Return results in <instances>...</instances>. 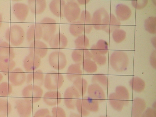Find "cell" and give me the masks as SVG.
I'll use <instances>...</instances> for the list:
<instances>
[{"label":"cell","mask_w":156,"mask_h":117,"mask_svg":"<svg viewBox=\"0 0 156 117\" xmlns=\"http://www.w3.org/2000/svg\"><path fill=\"white\" fill-rule=\"evenodd\" d=\"M48 61L50 66L56 70H62L67 64L66 55L59 51L51 52L49 55Z\"/></svg>","instance_id":"obj_7"},{"label":"cell","mask_w":156,"mask_h":117,"mask_svg":"<svg viewBox=\"0 0 156 117\" xmlns=\"http://www.w3.org/2000/svg\"><path fill=\"white\" fill-rule=\"evenodd\" d=\"M13 90L12 86L8 82H2L0 83V96L8 97L12 94Z\"/></svg>","instance_id":"obj_40"},{"label":"cell","mask_w":156,"mask_h":117,"mask_svg":"<svg viewBox=\"0 0 156 117\" xmlns=\"http://www.w3.org/2000/svg\"><path fill=\"white\" fill-rule=\"evenodd\" d=\"M156 51H154L151 54L150 58V63L154 68H156Z\"/></svg>","instance_id":"obj_50"},{"label":"cell","mask_w":156,"mask_h":117,"mask_svg":"<svg viewBox=\"0 0 156 117\" xmlns=\"http://www.w3.org/2000/svg\"><path fill=\"white\" fill-rule=\"evenodd\" d=\"M47 117H52V116H51V115H48V116H47Z\"/></svg>","instance_id":"obj_55"},{"label":"cell","mask_w":156,"mask_h":117,"mask_svg":"<svg viewBox=\"0 0 156 117\" xmlns=\"http://www.w3.org/2000/svg\"><path fill=\"white\" fill-rule=\"evenodd\" d=\"M98 52L101 55H105L108 51V44L106 41L103 40H100L95 44Z\"/></svg>","instance_id":"obj_43"},{"label":"cell","mask_w":156,"mask_h":117,"mask_svg":"<svg viewBox=\"0 0 156 117\" xmlns=\"http://www.w3.org/2000/svg\"><path fill=\"white\" fill-rule=\"evenodd\" d=\"M115 12L117 19L122 21L127 20L132 15L131 9L127 5L124 4L117 5Z\"/></svg>","instance_id":"obj_27"},{"label":"cell","mask_w":156,"mask_h":117,"mask_svg":"<svg viewBox=\"0 0 156 117\" xmlns=\"http://www.w3.org/2000/svg\"><path fill=\"white\" fill-rule=\"evenodd\" d=\"M43 31V40L48 42L55 34L57 29V22L55 19L49 17L44 18L40 22Z\"/></svg>","instance_id":"obj_6"},{"label":"cell","mask_w":156,"mask_h":117,"mask_svg":"<svg viewBox=\"0 0 156 117\" xmlns=\"http://www.w3.org/2000/svg\"><path fill=\"white\" fill-rule=\"evenodd\" d=\"M16 63L13 59L0 58V72L8 76L15 68Z\"/></svg>","instance_id":"obj_28"},{"label":"cell","mask_w":156,"mask_h":117,"mask_svg":"<svg viewBox=\"0 0 156 117\" xmlns=\"http://www.w3.org/2000/svg\"><path fill=\"white\" fill-rule=\"evenodd\" d=\"M129 85L132 90L137 93H140L144 90L145 83L140 78L135 76L132 78L129 82Z\"/></svg>","instance_id":"obj_33"},{"label":"cell","mask_w":156,"mask_h":117,"mask_svg":"<svg viewBox=\"0 0 156 117\" xmlns=\"http://www.w3.org/2000/svg\"><path fill=\"white\" fill-rule=\"evenodd\" d=\"M108 15L104 8H100L96 11L92 17L91 22L93 27L97 30H103Z\"/></svg>","instance_id":"obj_8"},{"label":"cell","mask_w":156,"mask_h":117,"mask_svg":"<svg viewBox=\"0 0 156 117\" xmlns=\"http://www.w3.org/2000/svg\"><path fill=\"white\" fill-rule=\"evenodd\" d=\"M110 105L113 108L118 111H122L125 105L121 98L115 93H113L110 94L108 97Z\"/></svg>","instance_id":"obj_31"},{"label":"cell","mask_w":156,"mask_h":117,"mask_svg":"<svg viewBox=\"0 0 156 117\" xmlns=\"http://www.w3.org/2000/svg\"><path fill=\"white\" fill-rule=\"evenodd\" d=\"M75 44L76 49L87 48L90 46V41L86 36L81 35L75 40Z\"/></svg>","instance_id":"obj_39"},{"label":"cell","mask_w":156,"mask_h":117,"mask_svg":"<svg viewBox=\"0 0 156 117\" xmlns=\"http://www.w3.org/2000/svg\"><path fill=\"white\" fill-rule=\"evenodd\" d=\"M92 59L96 64H97L99 66H103L105 65L107 60V57L105 55H101L99 54L92 55Z\"/></svg>","instance_id":"obj_45"},{"label":"cell","mask_w":156,"mask_h":117,"mask_svg":"<svg viewBox=\"0 0 156 117\" xmlns=\"http://www.w3.org/2000/svg\"><path fill=\"white\" fill-rule=\"evenodd\" d=\"M69 31L73 37H79L84 31V25L80 21H76L70 25Z\"/></svg>","instance_id":"obj_34"},{"label":"cell","mask_w":156,"mask_h":117,"mask_svg":"<svg viewBox=\"0 0 156 117\" xmlns=\"http://www.w3.org/2000/svg\"><path fill=\"white\" fill-rule=\"evenodd\" d=\"M50 114L49 110L46 108H42L36 111L33 117H47Z\"/></svg>","instance_id":"obj_48"},{"label":"cell","mask_w":156,"mask_h":117,"mask_svg":"<svg viewBox=\"0 0 156 117\" xmlns=\"http://www.w3.org/2000/svg\"><path fill=\"white\" fill-rule=\"evenodd\" d=\"M16 108L20 117H30L33 110L31 103L25 99H19L15 101Z\"/></svg>","instance_id":"obj_12"},{"label":"cell","mask_w":156,"mask_h":117,"mask_svg":"<svg viewBox=\"0 0 156 117\" xmlns=\"http://www.w3.org/2000/svg\"><path fill=\"white\" fill-rule=\"evenodd\" d=\"M73 82V87L76 88L80 95L84 96L87 90L88 83L87 80L80 77L76 78Z\"/></svg>","instance_id":"obj_32"},{"label":"cell","mask_w":156,"mask_h":117,"mask_svg":"<svg viewBox=\"0 0 156 117\" xmlns=\"http://www.w3.org/2000/svg\"><path fill=\"white\" fill-rule=\"evenodd\" d=\"M43 101L49 106H57L62 101V96L59 91L49 90L44 93L43 97Z\"/></svg>","instance_id":"obj_15"},{"label":"cell","mask_w":156,"mask_h":117,"mask_svg":"<svg viewBox=\"0 0 156 117\" xmlns=\"http://www.w3.org/2000/svg\"><path fill=\"white\" fill-rule=\"evenodd\" d=\"M44 72L40 69L29 73L27 75L26 83L28 85H33L41 87L44 84Z\"/></svg>","instance_id":"obj_19"},{"label":"cell","mask_w":156,"mask_h":117,"mask_svg":"<svg viewBox=\"0 0 156 117\" xmlns=\"http://www.w3.org/2000/svg\"><path fill=\"white\" fill-rule=\"evenodd\" d=\"M69 117H84L82 116L79 114L75 113H72L69 115Z\"/></svg>","instance_id":"obj_52"},{"label":"cell","mask_w":156,"mask_h":117,"mask_svg":"<svg viewBox=\"0 0 156 117\" xmlns=\"http://www.w3.org/2000/svg\"><path fill=\"white\" fill-rule=\"evenodd\" d=\"M43 31L40 23L32 24L26 33L27 41L31 43L36 40H40L43 37Z\"/></svg>","instance_id":"obj_18"},{"label":"cell","mask_w":156,"mask_h":117,"mask_svg":"<svg viewBox=\"0 0 156 117\" xmlns=\"http://www.w3.org/2000/svg\"><path fill=\"white\" fill-rule=\"evenodd\" d=\"M29 50V53L34 54L42 58L46 56L48 47L44 42L41 40H36L30 43Z\"/></svg>","instance_id":"obj_11"},{"label":"cell","mask_w":156,"mask_h":117,"mask_svg":"<svg viewBox=\"0 0 156 117\" xmlns=\"http://www.w3.org/2000/svg\"><path fill=\"white\" fill-rule=\"evenodd\" d=\"M83 70L89 73H95L97 70V64L91 59H85L82 62Z\"/></svg>","instance_id":"obj_37"},{"label":"cell","mask_w":156,"mask_h":117,"mask_svg":"<svg viewBox=\"0 0 156 117\" xmlns=\"http://www.w3.org/2000/svg\"><path fill=\"white\" fill-rule=\"evenodd\" d=\"M145 27L146 30L151 34H155L156 33V18L151 16L146 20L145 22Z\"/></svg>","instance_id":"obj_41"},{"label":"cell","mask_w":156,"mask_h":117,"mask_svg":"<svg viewBox=\"0 0 156 117\" xmlns=\"http://www.w3.org/2000/svg\"><path fill=\"white\" fill-rule=\"evenodd\" d=\"M76 108L77 109L78 112H79V115H81L82 116H87L90 114V112H89L83 106V103H82L81 98H79L76 101Z\"/></svg>","instance_id":"obj_44"},{"label":"cell","mask_w":156,"mask_h":117,"mask_svg":"<svg viewBox=\"0 0 156 117\" xmlns=\"http://www.w3.org/2000/svg\"><path fill=\"white\" fill-rule=\"evenodd\" d=\"M26 34L24 29L19 25H13L7 29L5 37L8 42L14 47L21 45L24 42Z\"/></svg>","instance_id":"obj_1"},{"label":"cell","mask_w":156,"mask_h":117,"mask_svg":"<svg viewBox=\"0 0 156 117\" xmlns=\"http://www.w3.org/2000/svg\"><path fill=\"white\" fill-rule=\"evenodd\" d=\"M115 93L119 96L127 105L129 102V90L124 86H118L115 89Z\"/></svg>","instance_id":"obj_38"},{"label":"cell","mask_w":156,"mask_h":117,"mask_svg":"<svg viewBox=\"0 0 156 117\" xmlns=\"http://www.w3.org/2000/svg\"><path fill=\"white\" fill-rule=\"evenodd\" d=\"M110 63L115 71L118 72H123L126 70L129 65V57L124 51H114L110 56Z\"/></svg>","instance_id":"obj_2"},{"label":"cell","mask_w":156,"mask_h":117,"mask_svg":"<svg viewBox=\"0 0 156 117\" xmlns=\"http://www.w3.org/2000/svg\"><path fill=\"white\" fill-rule=\"evenodd\" d=\"M12 111V106L9 101L0 98V117H6Z\"/></svg>","instance_id":"obj_35"},{"label":"cell","mask_w":156,"mask_h":117,"mask_svg":"<svg viewBox=\"0 0 156 117\" xmlns=\"http://www.w3.org/2000/svg\"><path fill=\"white\" fill-rule=\"evenodd\" d=\"M146 107V104L144 100L139 98H135L132 104V117H141Z\"/></svg>","instance_id":"obj_23"},{"label":"cell","mask_w":156,"mask_h":117,"mask_svg":"<svg viewBox=\"0 0 156 117\" xmlns=\"http://www.w3.org/2000/svg\"><path fill=\"white\" fill-rule=\"evenodd\" d=\"M83 106L89 112H97L99 109V102L90 97L81 98Z\"/></svg>","instance_id":"obj_30"},{"label":"cell","mask_w":156,"mask_h":117,"mask_svg":"<svg viewBox=\"0 0 156 117\" xmlns=\"http://www.w3.org/2000/svg\"><path fill=\"white\" fill-rule=\"evenodd\" d=\"M81 9L79 4L76 1H68L64 8V17L71 23L76 21L80 17Z\"/></svg>","instance_id":"obj_5"},{"label":"cell","mask_w":156,"mask_h":117,"mask_svg":"<svg viewBox=\"0 0 156 117\" xmlns=\"http://www.w3.org/2000/svg\"><path fill=\"white\" fill-rule=\"evenodd\" d=\"M87 90L89 97L97 100L99 102L105 101V93L102 87L99 85L93 83L88 86Z\"/></svg>","instance_id":"obj_17"},{"label":"cell","mask_w":156,"mask_h":117,"mask_svg":"<svg viewBox=\"0 0 156 117\" xmlns=\"http://www.w3.org/2000/svg\"><path fill=\"white\" fill-rule=\"evenodd\" d=\"M15 56L14 50L9 43L6 41L0 43V58L13 59Z\"/></svg>","instance_id":"obj_24"},{"label":"cell","mask_w":156,"mask_h":117,"mask_svg":"<svg viewBox=\"0 0 156 117\" xmlns=\"http://www.w3.org/2000/svg\"><path fill=\"white\" fill-rule=\"evenodd\" d=\"M52 117H66V112L62 107L58 106L54 107L51 109Z\"/></svg>","instance_id":"obj_46"},{"label":"cell","mask_w":156,"mask_h":117,"mask_svg":"<svg viewBox=\"0 0 156 117\" xmlns=\"http://www.w3.org/2000/svg\"><path fill=\"white\" fill-rule=\"evenodd\" d=\"M80 94L73 86L68 87L64 93V102L65 106L69 109L76 108V101L80 98Z\"/></svg>","instance_id":"obj_9"},{"label":"cell","mask_w":156,"mask_h":117,"mask_svg":"<svg viewBox=\"0 0 156 117\" xmlns=\"http://www.w3.org/2000/svg\"><path fill=\"white\" fill-rule=\"evenodd\" d=\"M27 75L23 69L20 68H14L8 75V79L12 86L17 87L26 82Z\"/></svg>","instance_id":"obj_10"},{"label":"cell","mask_w":156,"mask_h":117,"mask_svg":"<svg viewBox=\"0 0 156 117\" xmlns=\"http://www.w3.org/2000/svg\"><path fill=\"white\" fill-rule=\"evenodd\" d=\"M77 1L78 3L80 5H85L90 2V1L87 0H79Z\"/></svg>","instance_id":"obj_51"},{"label":"cell","mask_w":156,"mask_h":117,"mask_svg":"<svg viewBox=\"0 0 156 117\" xmlns=\"http://www.w3.org/2000/svg\"><path fill=\"white\" fill-rule=\"evenodd\" d=\"M72 58L76 63L82 64L85 59H91L92 55L87 48L76 49L72 51Z\"/></svg>","instance_id":"obj_22"},{"label":"cell","mask_w":156,"mask_h":117,"mask_svg":"<svg viewBox=\"0 0 156 117\" xmlns=\"http://www.w3.org/2000/svg\"><path fill=\"white\" fill-rule=\"evenodd\" d=\"M44 91L40 86L28 85L22 90L23 98L32 104L39 102L42 98Z\"/></svg>","instance_id":"obj_4"},{"label":"cell","mask_w":156,"mask_h":117,"mask_svg":"<svg viewBox=\"0 0 156 117\" xmlns=\"http://www.w3.org/2000/svg\"><path fill=\"white\" fill-rule=\"evenodd\" d=\"M41 58L34 54L29 53L23 61V66L25 70L28 73L34 72L40 67Z\"/></svg>","instance_id":"obj_13"},{"label":"cell","mask_w":156,"mask_h":117,"mask_svg":"<svg viewBox=\"0 0 156 117\" xmlns=\"http://www.w3.org/2000/svg\"><path fill=\"white\" fill-rule=\"evenodd\" d=\"M79 21L83 23L84 26L85 33L89 34L93 28L92 24V16L90 12L87 10H83L81 12Z\"/></svg>","instance_id":"obj_29"},{"label":"cell","mask_w":156,"mask_h":117,"mask_svg":"<svg viewBox=\"0 0 156 117\" xmlns=\"http://www.w3.org/2000/svg\"><path fill=\"white\" fill-rule=\"evenodd\" d=\"M3 23V16L2 14L0 13V28L2 26Z\"/></svg>","instance_id":"obj_53"},{"label":"cell","mask_w":156,"mask_h":117,"mask_svg":"<svg viewBox=\"0 0 156 117\" xmlns=\"http://www.w3.org/2000/svg\"><path fill=\"white\" fill-rule=\"evenodd\" d=\"M66 2L64 0H53L50 2L49 8L51 13L58 18L64 17V8Z\"/></svg>","instance_id":"obj_20"},{"label":"cell","mask_w":156,"mask_h":117,"mask_svg":"<svg viewBox=\"0 0 156 117\" xmlns=\"http://www.w3.org/2000/svg\"><path fill=\"white\" fill-rule=\"evenodd\" d=\"M12 9L15 17L21 22H24L26 20L30 11L28 5L21 2L14 4Z\"/></svg>","instance_id":"obj_16"},{"label":"cell","mask_w":156,"mask_h":117,"mask_svg":"<svg viewBox=\"0 0 156 117\" xmlns=\"http://www.w3.org/2000/svg\"><path fill=\"white\" fill-rule=\"evenodd\" d=\"M141 117H156V112L153 108H149L143 112Z\"/></svg>","instance_id":"obj_49"},{"label":"cell","mask_w":156,"mask_h":117,"mask_svg":"<svg viewBox=\"0 0 156 117\" xmlns=\"http://www.w3.org/2000/svg\"><path fill=\"white\" fill-rule=\"evenodd\" d=\"M100 117H108V116H101Z\"/></svg>","instance_id":"obj_56"},{"label":"cell","mask_w":156,"mask_h":117,"mask_svg":"<svg viewBox=\"0 0 156 117\" xmlns=\"http://www.w3.org/2000/svg\"><path fill=\"white\" fill-rule=\"evenodd\" d=\"M48 42L51 48L59 50L63 49L67 46L68 40L65 35L58 33L53 36Z\"/></svg>","instance_id":"obj_14"},{"label":"cell","mask_w":156,"mask_h":117,"mask_svg":"<svg viewBox=\"0 0 156 117\" xmlns=\"http://www.w3.org/2000/svg\"><path fill=\"white\" fill-rule=\"evenodd\" d=\"M121 22L113 14L108 15L106 22L103 30L110 34L118 29H119Z\"/></svg>","instance_id":"obj_25"},{"label":"cell","mask_w":156,"mask_h":117,"mask_svg":"<svg viewBox=\"0 0 156 117\" xmlns=\"http://www.w3.org/2000/svg\"><path fill=\"white\" fill-rule=\"evenodd\" d=\"M3 79V76L2 74L0 72V83L2 81Z\"/></svg>","instance_id":"obj_54"},{"label":"cell","mask_w":156,"mask_h":117,"mask_svg":"<svg viewBox=\"0 0 156 117\" xmlns=\"http://www.w3.org/2000/svg\"><path fill=\"white\" fill-rule=\"evenodd\" d=\"M81 65V64L75 63L72 64L69 66L66 75L68 80L73 82L76 78L81 77L83 74Z\"/></svg>","instance_id":"obj_26"},{"label":"cell","mask_w":156,"mask_h":117,"mask_svg":"<svg viewBox=\"0 0 156 117\" xmlns=\"http://www.w3.org/2000/svg\"><path fill=\"white\" fill-rule=\"evenodd\" d=\"M63 75L56 71L49 72L44 76V85L48 90H57L63 85Z\"/></svg>","instance_id":"obj_3"},{"label":"cell","mask_w":156,"mask_h":117,"mask_svg":"<svg viewBox=\"0 0 156 117\" xmlns=\"http://www.w3.org/2000/svg\"><path fill=\"white\" fill-rule=\"evenodd\" d=\"M148 1L142 0V1H133L132 4L133 7L137 9H141L145 7L148 3Z\"/></svg>","instance_id":"obj_47"},{"label":"cell","mask_w":156,"mask_h":117,"mask_svg":"<svg viewBox=\"0 0 156 117\" xmlns=\"http://www.w3.org/2000/svg\"><path fill=\"white\" fill-rule=\"evenodd\" d=\"M92 82L93 83H97L105 88H107L109 86V81L108 77L102 74H98L94 75L92 78Z\"/></svg>","instance_id":"obj_36"},{"label":"cell","mask_w":156,"mask_h":117,"mask_svg":"<svg viewBox=\"0 0 156 117\" xmlns=\"http://www.w3.org/2000/svg\"><path fill=\"white\" fill-rule=\"evenodd\" d=\"M27 5L29 10L35 15H40L43 13L47 6L45 0H29Z\"/></svg>","instance_id":"obj_21"},{"label":"cell","mask_w":156,"mask_h":117,"mask_svg":"<svg viewBox=\"0 0 156 117\" xmlns=\"http://www.w3.org/2000/svg\"><path fill=\"white\" fill-rule=\"evenodd\" d=\"M112 33V38L114 41L118 44L122 43L126 38V32L122 29H117Z\"/></svg>","instance_id":"obj_42"}]
</instances>
